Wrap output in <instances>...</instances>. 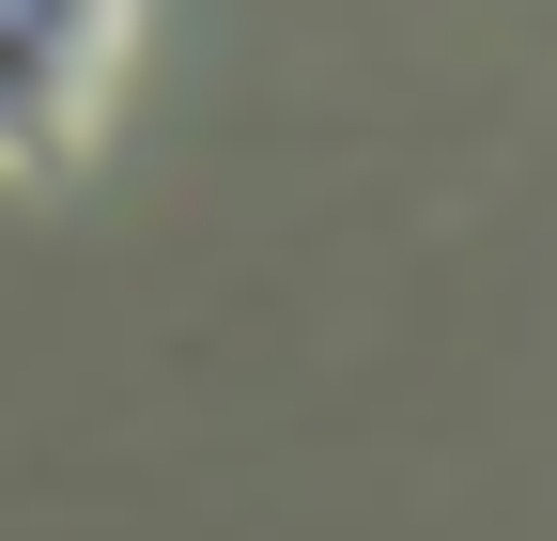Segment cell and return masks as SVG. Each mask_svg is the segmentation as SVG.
Instances as JSON below:
<instances>
[{
    "mask_svg": "<svg viewBox=\"0 0 557 541\" xmlns=\"http://www.w3.org/2000/svg\"><path fill=\"white\" fill-rule=\"evenodd\" d=\"M139 0H0V171H78Z\"/></svg>",
    "mask_w": 557,
    "mask_h": 541,
    "instance_id": "cell-1",
    "label": "cell"
}]
</instances>
